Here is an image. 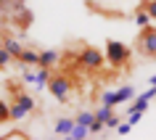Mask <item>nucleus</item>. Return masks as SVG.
I'll return each instance as SVG.
<instances>
[{
    "instance_id": "1",
    "label": "nucleus",
    "mask_w": 156,
    "mask_h": 140,
    "mask_svg": "<svg viewBox=\"0 0 156 140\" xmlns=\"http://www.w3.org/2000/svg\"><path fill=\"white\" fill-rule=\"evenodd\" d=\"M130 58H132V48H127V45L119 42V40H106V61L114 66V69L130 66Z\"/></svg>"
},
{
    "instance_id": "2",
    "label": "nucleus",
    "mask_w": 156,
    "mask_h": 140,
    "mask_svg": "<svg viewBox=\"0 0 156 140\" xmlns=\"http://www.w3.org/2000/svg\"><path fill=\"white\" fill-rule=\"evenodd\" d=\"M103 64H106V56L101 53L95 45H85L82 53H80V66H82L85 72H101L103 69Z\"/></svg>"
},
{
    "instance_id": "3",
    "label": "nucleus",
    "mask_w": 156,
    "mask_h": 140,
    "mask_svg": "<svg viewBox=\"0 0 156 140\" xmlns=\"http://www.w3.org/2000/svg\"><path fill=\"white\" fill-rule=\"evenodd\" d=\"M135 50L146 58H156V26H143L135 40Z\"/></svg>"
},
{
    "instance_id": "4",
    "label": "nucleus",
    "mask_w": 156,
    "mask_h": 140,
    "mask_svg": "<svg viewBox=\"0 0 156 140\" xmlns=\"http://www.w3.org/2000/svg\"><path fill=\"white\" fill-rule=\"evenodd\" d=\"M50 74H53V69H48V66H37L34 72H32V66H24L21 79H24V82H29V85H34L37 90H48Z\"/></svg>"
},
{
    "instance_id": "5",
    "label": "nucleus",
    "mask_w": 156,
    "mask_h": 140,
    "mask_svg": "<svg viewBox=\"0 0 156 140\" xmlns=\"http://www.w3.org/2000/svg\"><path fill=\"white\" fill-rule=\"evenodd\" d=\"M69 90H72V79L66 74H50V82H48V93L53 95L56 100L64 103L69 98Z\"/></svg>"
},
{
    "instance_id": "6",
    "label": "nucleus",
    "mask_w": 156,
    "mask_h": 140,
    "mask_svg": "<svg viewBox=\"0 0 156 140\" xmlns=\"http://www.w3.org/2000/svg\"><path fill=\"white\" fill-rule=\"evenodd\" d=\"M11 21H13L16 26H21V29H27V26H29V21H32V13H29V8H27V5H19V8L11 13Z\"/></svg>"
},
{
    "instance_id": "7",
    "label": "nucleus",
    "mask_w": 156,
    "mask_h": 140,
    "mask_svg": "<svg viewBox=\"0 0 156 140\" xmlns=\"http://www.w3.org/2000/svg\"><path fill=\"white\" fill-rule=\"evenodd\" d=\"M19 64L21 66H40V50L37 48H24L21 50V56H19Z\"/></svg>"
},
{
    "instance_id": "8",
    "label": "nucleus",
    "mask_w": 156,
    "mask_h": 140,
    "mask_svg": "<svg viewBox=\"0 0 156 140\" xmlns=\"http://www.w3.org/2000/svg\"><path fill=\"white\" fill-rule=\"evenodd\" d=\"M72 127H74L72 116H61V119H56V124H53V132H56V138H69Z\"/></svg>"
},
{
    "instance_id": "9",
    "label": "nucleus",
    "mask_w": 156,
    "mask_h": 140,
    "mask_svg": "<svg viewBox=\"0 0 156 140\" xmlns=\"http://www.w3.org/2000/svg\"><path fill=\"white\" fill-rule=\"evenodd\" d=\"M0 42L5 45V50L11 53V58H16V61H19V56H21V50H24V45H21L19 40H13L11 34H3V40H0Z\"/></svg>"
},
{
    "instance_id": "10",
    "label": "nucleus",
    "mask_w": 156,
    "mask_h": 140,
    "mask_svg": "<svg viewBox=\"0 0 156 140\" xmlns=\"http://www.w3.org/2000/svg\"><path fill=\"white\" fill-rule=\"evenodd\" d=\"M61 61V56H58V50H53V48H45V50H40V66H48V69H53V66Z\"/></svg>"
},
{
    "instance_id": "11",
    "label": "nucleus",
    "mask_w": 156,
    "mask_h": 140,
    "mask_svg": "<svg viewBox=\"0 0 156 140\" xmlns=\"http://www.w3.org/2000/svg\"><path fill=\"white\" fill-rule=\"evenodd\" d=\"M151 21H154V19H151V13H148L146 3H140L138 11H135V24H138V26H148Z\"/></svg>"
},
{
    "instance_id": "12",
    "label": "nucleus",
    "mask_w": 156,
    "mask_h": 140,
    "mask_svg": "<svg viewBox=\"0 0 156 140\" xmlns=\"http://www.w3.org/2000/svg\"><path fill=\"white\" fill-rule=\"evenodd\" d=\"M69 138H72V140H85V138H90V127H87V124L74 122L72 132H69Z\"/></svg>"
},
{
    "instance_id": "13",
    "label": "nucleus",
    "mask_w": 156,
    "mask_h": 140,
    "mask_svg": "<svg viewBox=\"0 0 156 140\" xmlns=\"http://www.w3.org/2000/svg\"><path fill=\"white\" fill-rule=\"evenodd\" d=\"M132 98H135V87H130V85H124V87L116 90V103H119V106H122V103H130Z\"/></svg>"
},
{
    "instance_id": "14",
    "label": "nucleus",
    "mask_w": 156,
    "mask_h": 140,
    "mask_svg": "<svg viewBox=\"0 0 156 140\" xmlns=\"http://www.w3.org/2000/svg\"><path fill=\"white\" fill-rule=\"evenodd\" d=\"M114 114V106H106V103H101L98 111H95V119H101V122H108V116Z\"/></svg>"
},
{
    "instance_id": "15",
    "label": "nucleus",
    "mask_w": 156,
    "mask_h": 140,
    "mask_svg": "<svg viewBox=\"0 0 156 140\" xmlns=\"http://www.w3.org/2000/svg\"><path fill=\"white\" fill-rule=\"evenodd\" d=\"M101 103H106V106H119V103H116V90H103L101 93Z\"/></svg>"
},
{
    "instance_id": "16",
    "label": "nucleus",
    "mask_w": 156,
    "mask_h": 140,
    "mask_svg": "<svg viewBox=\"0 0 156 140\" xmlns=\"http://www.w3.org/2000/svg\"><path fill=\"white\" fill-rule=\"evenodd\" d=\"M130 103H132L130 111H143V114L148 111V98H143V95H140V98H132Z\"/></svg>"
},
{
    "instance_id": "17",
    "label": "nucleus",
    "mask_w": 156,
    "mask_h": 140,
    "mask_svg": "<svg viewBox=\"0 0 156 140\" xmlns=\"http://www.w3.org/2000/svg\"><path fill=\"white\" fill-rule=\"evenodd\" d=\"M11 122V103H5V100H0V124Z\"/></svg>"
},
{
    "instance_id": "18",
    "label": "nucleus",
    "mask_w": 156,
    "mask_h": 140,
    "mask_svg": "<svg viewBox=\"0 0 156 140\" xmlns=\"http://www.w3.org/2000/svg\"><path fill=\"white\" fill-rule=\"evenodd\" d=\"M93 119H95V111H82V114H77V119H74V122L87 124V127H90V124H93Z\"/></svg>"
},
{
    "instance_id": "19",
    "label": "nucleus",
    "mask_w": 156,
    "mask_h": 140,
    "mask_svg": "<svg viewBox=\"0 0 156 140\" xmlns=\"http://www.w3.org/2000/svg\"><path fill=\"white\" fill-rule=\"evenodd\" d=\"M103 130H106V122H101V119H93V124H90V135H93V138H98Z\"/></svg>"
},
{
    "instance_id": "20",
    "label": "nucleus",
    "mask_w": 156,
    "mask_h": 140,
    "mask_svg": "<svg viewBox=\"0 0 156 140\" xmlns=\"http://www.w3.org/2000/svg\"><path fill=\"white\" fill-rule=\"evenodd\" d=\"M5 93H8L11 98H16L19 93H24V90H21V85H19V82H5Z\"/></svg>"
},
{
    "instance_id": "21",
    "label": "nucleus",
    "mask_w": 156,
    "mask_h": 140,
    "mask_svg": "<svg viewBox=\"0 0 156 140\" xmlns=\"http://www.w3.org/2000/svg\"><path fill=\"white\" fill-rule=\"evenodd\" d=\"M8 64H11V53L5 50V45L0 42V69H5Z\"/></svg>"
},
{
    "instance_id": "22",
    "label": "nucleus",
    "mask_w": 156,
    "mask_h": 140,
    "mask_svg": "<svg viewBox=\"0 0 156 140\" xmlns=\"http://www.w3.org/2000/svg\"><path fill=\"white\" fill-rule=\"evenodd\" d=\"M130 127H132L130 122H119V127H116V130H119V138H124V135H130Z\"/></svg>"
},
{
    "instance_id": "23",
    "label": "nucleus",
    "mask_w": 156,
    "mask_h": 140,
    "mask_svg": "<svg viewBox=\"0 0 156 140\" xmlns=\"http://www.w3.org/2000/svg\"><path fill=\"white\" fill-rule=\"evenodd\" d=\"M116 127H119V116L111 114V116H108V122H106V130H116Z\"/></svg>"
},
{
    "instance_id": "24",
    "label": "nucleus",
    "mask_w": 156,
    "mask_h": 140,
    "mask_svg": "<svg viewBox=\"0 0 156 140\" xmlns=\"http://www.w3.org/2000/svg\"><path fill=\"white\" fill-rule=\"evenodd\" d=\"M146 3V8H148V13H151V19L156 21V0H143Z\"/></svg>"
},
{
    "instance_id": "25",
    "label": "nucleus",
    "mask_w": 156,
    "mask_h": 140,
    "mask_svg": "<svg viewBox=\"0 0 156 140\" xmlns=\"http://www.w3.org/2000/svg\"><path fill=\"white\" fill-rule=\"evenodd\" d=\"M140 119H143V111H130V116H127V122H130V124H138Z\"/></svg>"
}]
</instances>
